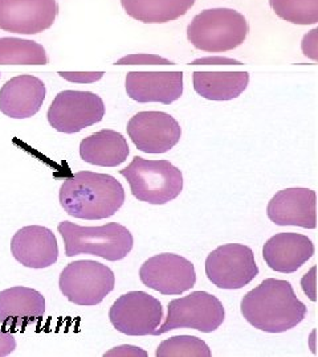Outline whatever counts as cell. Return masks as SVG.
Masks as SVG:
<instances>
[{"instance_id":"cell-32","label":"cell","mask_w":318,"mask_h":357,"mask_svg":"<svg viewBox=\"0 0 318 357\" xmlns=\"http://www.w3.org/2000/svg\"><path fill=\"white\" fill-rule=\"evenodd\" d=\"M0 77H1V73H0Z\"/></svg>"},{"instance_id":"cell-19","label":"cell","mask_w":318,"mask_h":357,"mask_svg":"<svg viewBox=\"0 0 318 357\" xmlns=\"http://www.w3.org/2000/svg\"><path fill=\"white\" fill-rule=\"evenodd\" d=\"M45 314V298L38 290L16 286L0 293V324L15 330L41 319Z\"/></svg>"},{"instance_id":"cell-24","label":"cell","mask_w":318,"mask_h":357,"mask_svg":"<svg viewBox=\"0 0 318 357\" xmlns=\"http://www.w3.org/2000/svg\"><path fill=\"white\" fill-rule=\"evenodd\" d=\"M269 4L280 19L297 26L318 23V0H269Z\"/></svg>"},{"instance_id":"cell-12","label":"cell","mask_w":318,"mask_h":357,"mask_svg":"<svg viewBox=\"0 0 318 357\" xmlns=\"http://www.w3.org/2000/svg\"><path fill=\"white\" fill-rule=\"evenodd\" d=\"M127 134L142 153H165L178 144L182 128L164 112H140L127 123Z\"/></svg>"},{"instance_id":"cell-17","label":"cell","mask_w":318,"mask_h":357,"mask_svg":"<svg viewBox=\"0 0 318 357\" xmlns=\"http://www.w3.org/2000/svg\"><path fill=\"white\" fill-rule=\"evenodd\" d=\"M45 96V84L38 77H13L0 89V112L13 119L31 118L38 114Z\"/></svg>"},{"instance_id":"cell-11","label":"cell","mask_w":318,"mask_h":357,"mask_svg":"<svg viewBox=\"0 0 318 357\" xmlns=\"http://www.w3.org/2000/svg\"><path fill=\"white\" fill-rule=\"evenodd\" d=\"M140 282L164 295H180L196 283L192 262L173 253L154 255L143 262L140 270Z\"/></svg>"},{"instance_id":"cell-16","label":"cell","mask_w":318,"mask_h":357,"mask_svg":"<svg viewBox=\"0 0 318 357\" xmlns=\"http://www.w3.org/2000/svg\"><path fill=\"white\" fill-rule=\"evenodd\" d=\"M127 93L137 102L170 105L183 94V73L130 72L127 76Z\"/></svg>"},{"instance_id":"cell-14","label":"cell","mask_w":318,"mask_h":357,"mask_svg":"<svg viewBox=\"0 0 318 357\" xmlns=\"http://www.w3.org/2000/svg\"><path fill=\"white\" fill-rule=\"evenodd\" d=\"M316 192L309 188H287L277 192L267 208V215L279 227L315 229L317 225Z\"/></svg>"},{"instance_id":"cell-15","label":"cell","mask_w":318,"mask_h":357,"mask_svg":"<svg viewBox=\"0 0 318 357\" xmlns=\"http://www.w3.org/2000/svg\"><path fill=\"white\" fill-rule=\"evenodd\" d=\"M11 252L19 264L29 268H50L59 258L56 236L40 225L17 230L11 241Z\"/></svg>"},{"instance_id":"cell-30","label":"cell","mask_w":318,"mask_h":357,"mask_svg":"<svg viewBox=\"0 0 318 357\" xmlns=\"http://www.w3.org/2000/svg\"><path fill=\"white\" fill-rule=\"evenodd\" d=\"M315 274H316V268H312V270L306 274L305 277L303 278V281H301L304 293L313 302H316V275Z\"/></svg>"},{"instance_id":"cell-18","label":"cell","mask_w":318,"mask_h":357,"mask_svg":"<svg viewBox=\"0 0 318 357\" xmlns=\"http://www.w3.org/2000/svg\"><path fill=\"white\" fill-rule=\"evenodd\" d=\"M315 255L310 238L298 233H279L269 238L263 248L268 266L282 274H292Z\"/></svg>"},{"instance_id":"cell-22","label":"cell","mask_w":318,"mask_h":357,"mask_svg":"<svg viewBox=\"0 0 318 357\" xmlns=\"http://www.w3.org/2000/svg\"><path fill=\"white\" fill-rule=\"evenodd\" d=\"M195 0H121L125 13L145 24H164L185 16Z\"/></svg>"},{"instance_id":"cell-9","label":"cell","mask_w":318,"mask_h":357,"mask_svg":"<svg viewBox=\"0 0 318 357\" xmlns=\"http://www.w3.org/2000/svg\"><path fill=\"white\" fill-rule=\"evenodd\" d=\"M257 274L254 252L242 243L219 246L205 259V275L219 289H243L254 281Z\"/></svg>"},{"instance_id":"cell-28","label":"cell","mask_w":318,"mask_h":357,"mask_svg":"<svg viewBox=\"0 0 318 357\" xmlns=\"http://www.w3.org/2000/svg\"><path fill=\"white\" fill-rule=\"evenodd\" d=\"M301 47L306 57L318 60V28H315L304 36Z\"/></svg>"},{"instance_id":"cell-23","label":"cell","mask_w":318,"mask_h":357,"mask_svg":"<svg viewBox=\"0 0 318 357\" xmlns=\"http://www.w3.org/2000/svg\"><path fill=\"white\" fill-rule=\"evenodd\" d=\"M45 48L32 40L0 38V65H45Z\"/></svg>"},{"instance_id":"cell-7","label":"cell","mask_w":318,"mask_h":357,"mask_svg":"<svg viewBox=\"0 0 318 357\" xmlns=\"http://www.w3.org/2000/svg\"><path fill=\"white\" fill-rule=\"evenodd\" d=\"M224 318V307L217 296L205 291H194L168 303L165 323L153 335L159 336L178 328H191L208 333L217 330Z\"/></svg>"},{"instance_id":"cell-6","label":"cell","mask_w":318,"mask_h":357,"mask_svg":"<svg viewBox=\"0 0 318 357\" xmlns=\"http://www.w3.org/2000/svg\"><path fill=\"white\" fill-rule=\"evenodd\" d=\"M115 273L96 261H75L63 268L60 291L77 306H97L115 290Z\"/></svg>"},{"instance_id":"cell-21","label":"cell","mask_w":318,"mask_h":357,"mask_svg":"<svg viewBox=\"0 0 318 357\" xmlns=\"http://www.w3.org/2000/svg\"><path fill=\"white\" fill-rule=\"evenodd\" d=\"M195 91L210 101H231L238 98L250 82L247 72H195Z\"/></svg>"},{"instance_id":"cell-4","label":"cell","mask_w":318,"mask_h":357,"mask_svg":"<svg viewBox=\"0 0 318 357\" xmlns=\"http://www.w3.org/2000/svg\"><path fill=\"white\" fill-rule=\"evenodd\" d=\"M248 31V22L242 13L231 8H212L192 19L187 26V38L199 51L222 53L240 47Z\"/></svg>"},{"instance_id":"cell-5","label":"cell","mask_w":318,"mask_h":357,"mask_svg":"<svg viewBox=\"0 0 318 357\" xmlns=\"http://www.w3.org/2000/svg\"><path fill=\"white\" fill-rule=\"evenodd\" d=\"M120 175L127 178L131 193L140 202L152 205L167 204L183 190V175L168 160H147L134 156Z\"/></svg>"},{"instance_id":"cell-13","label":"cell","mask_w":318,"mask_h":357,"mask_svg":"<svg viewBox=\"0 0 318 357\" xmlns=\"http://www.w3.org/2000/svg\"><path fill=\"white\" fill-rule=\"evenodd\" d=\"M57 13L56 0H0V29L38 35L53 26Z\"/></svg>"},{"instance_id":"cell-27","label":"cell","mask_w":318,"mask_h":357,"mask_svg":"<svg viewBox=\"0 0 318 357\" xmlns=\"http://www.w3.org/2000/svg\"><path fill=\"white\" fill-rule=\"evenodd\" d=\"M103 75V72H59V76L64 79L77 84H92L100 81Z\"/></svg>"},{"instance_id":"cell-25","label":"cell","mask_w":318,"mask_h":357,"mask_svg":"<svg viewBox=\"0 0 318 357\" xmlns=\"http://www.w3.org/2000/svg\"><path fill=\"white\" fill-rule=\"evenodd\" d=\"M158 357H210L211 351L207 343L195 336L180 335L164 340L157 352Z\"/></svg>"},{"instance_id":"cell-8","label":"cell","mask_w":318,"mask_h":357,"mask_svg":"<svg viewBox=\"0 0 318 357\" xmlns=\"http://www.w3.org/2000/svg\"><path fill=\"white\" fill-rule=\"evenodd\" d=\"M105 105L92 91L63 90L52 101L47 118L52 128L64 134H76L101 122Z\"/></svg>"},{"instance_id":"cell-26","label":"cell","mask_w":318,"mask_h":357,"mask_svg":"<svg viewBox=\"0 0 318 357\" xmlns=\"http://www.w3.org/2000/svg\"><path fill=\"white\" fill-rule=\"evenodd\" d=\"M118 65H171L173 61L164 59L158 54H129L120 59Z\"/></svg>"},{"instance_id":"cell-1","label":"cell","mask_w":318,"mask_h":357,"mask_svg":"<svg viewBox=\"0 0 318 357\" xmlns=\"http://www.w3.org/2000/svg\"><path fill=\"white\" fill-rule=\"evenodd\" d=\"M242 315L254 328L269 333L292 330L305 319L308 308L289 282L268 278L242 299Z\"/></svg>"},{"instance_id":"cell-2","label":"cell","mask_w":318,"mask_h":357,"mask_svg":"<svg viewBox=\"0 0 318 357\" xmlns=\"http://www.w3.org/2000/svg\"><path fill=\"white\" fill-rule=\"evenodd\" d=\"M60 204L69 216L102 220L115 216L125 203V191L117 178L92 171H80L64 180Z\"/></svg>"},{"instance_id":"cell-31","label":"cell","mask_w":318,"mask_h":357,"mask_svg":"<svg viewBox=\"0 0 318 357\" xmlns=\"http://www.w3.org/2000/svg\"><path fill=\"white\" fill-rule=\"evenodd\" d=\"M194 65H242L240 61L233 60V59H227V57H217V56H210V57H203V59H196L192 61Z\"/></svg>"},{"instance_id":"cell-29","label":"cell","mask_w":318,"mask_h":357,"mask_svg":"<svg viewBox=\"0 0 318 357\" xmlns=\"http://www.w3.org/2000/svg\"><path fill=\"white\" fill-rule=\"evenodd\" d=\"M16 349V340L10 330L0 327V357L8 356Z\"/></svg>"},{"instance_id":"cell-10","label":"cell","mask_w":318,"mask_h":357,"mask_svg":"<svg viewBox=\"0 0 318 357\" xmlns=\"http://www.w3.org/2000/svg\"><path fill=\"white\" fill-rule=\"evenodd\" d=\"M164 318L161 302L145 291L121 295L109 311L115 330L127 336L153 335Z\"/></svg>"},{"instance_id":"cell-20","label":"cell","mask_w":318,"mask_h":357,"mask_svg":"<svg viewBox=\"0 0 318 357\" xmlns=\"http://www.w3.org/2000/svg\"><path fill=\"white\" fill-rule=\"evenodd\" d=\"M129 146L122 134L103 128L80 143V156L84 162L100 167H117L129 156Z\"/></svg>"},{"instance_id":"cell-3","label":"cell","mask_w":318,"mask_h":357,"mask_svg":"<svg viewBox=\"0 0 318 357\" xmlns=\"http://www.w3.org/2000/svg\"><path fill=\"white\" fill-rule=\"evenodd\" d=\"M57 230L63 237L66 257L90 255L115 262L124 259L134 245L130 230L117 222L102 227H80L69 221H62Z\"/></svg>"}]
</instances>
